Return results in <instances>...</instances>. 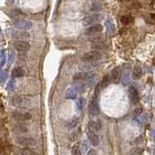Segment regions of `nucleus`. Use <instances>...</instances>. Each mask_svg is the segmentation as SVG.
<instances>
[{
	"mask_svg": "<svg viewBox=\"0 0 155 155\" xmlns=\"http://www.w3.org/2000/svg\"><path fill=\"white\" fill-rule=\"evenodd\" d=\"M87 137H88V141L92 144V145H94V147H97V145L99 144V137L97 136L96 133H94V132H88L87 133Z\"/></svg>",
	"mask_w": 155,
	"mask_h": 155,
	"instance_id": "11",
	"label": "nucleus"
},
{
	"mask_svg": "<svg viewBox=\"0 0 155 155\" xmlns=\"http://www.w3.org/2000/svg\"><path fill=\"white\" fill-rule=\"evenodd\" d=\"M144 149L142 147H136L132 150V155H142Z\"/></svg>",
	"mask_w": 155,
	"mask_h": 155,
	"instance_id": "27",
	"label": "nucleus"
},
{
	"mask_svg": "<svg viewBox=\"0 0 155 155\" xmlns=\"http://www.w3.org/2000/svg\"><path fill=\"white\" fill-rule=\"evenodd\" d=\"M129 96H130V101L133 103V104H137L139 102V93H138V90H137L135 87H132L129 89Z\"/></svg>",
	"mask_w": 155,
	"mask_h": 155,
	"instance_id": "9",
	"label": "nucleus"
},
{
	"mask_svg": "<svg viewBox=\"0 0 155 155\" xmlns=\"http://www.w3.org/2000/svg\"><path fill=\"white\" fill-rule=\"evenodd\" d=\"M14 59H15V54H14L13 52H10V53H9V59H8V63L9 64H12V63L14 62Z\"/></svg>",
	"mask_w": 155,
	"mask_h": 155,
	"instance_id": "32",
	"label": "nucleus"
},
{
	"mask_svg": "<svg viewBox=\"0 0 155 155\" xmlns=\"http://www.w3.org/2000/svg\"><path fill=\"white\" fill-rule=\"evenodd\" d=\"M130 83V72L128 70H125L123 72L121 77V84L122 85H128Z\"/></svg>",
	"mask_w": 155,
	"mask_h": 155,
	"instance_id": "14",
	"label": "nucleus"
},
{
	"mask_svg": "<svg viewBox=\"0 0 155 155\" xmlns=\"http://www.w3.org/2000/svg\"><path fill=\"white\" fill-rule=\"evenodd\" d=\"M24 74H25L24 70L21 67L15 68V69H14L13 72H12V75H13L14 78H21V77L24 76Z\"/></svg>",
	"mask_w": 155,
	"mask_h": 155,
	"instance_id": "17",
	"label": "nucleus"
},
{
	"mask_svg": "<svg viewBox=\"0 0 155 155\" xmlns=\"http://www.w3.org/2000/svg\"><path fill=\"white\" fill-rule=\"evenodd\" d=\"M89 113L91 116H95L99 113V106H98V101L96 96H94L92 100L90 101L89 105Z\"/></svg>",
	"mask_w": 155,
	"mask_h": 155,
	"instance_id": "5",
	"label": "nucleus"
},
{
	"mask_svg": "<svg viewBox=\"0 0 155 155\" xmlns=\"http://www.w3.org/2000/svg\"><path fill=\"white\" fill-rule=\"evenodd\" d=\"M6 88L8 91H14L16 88V81L15 80H10L8 81V84H7V86H6Z\"/></svg>",
	"mask_w": 155,
	"mask_h": 155,
	"instance_id": "23",
	"label": "nucleus"
},
{
	"mask_svg": "<svg viewBox=\"0 0 155 155\" xmlns=\"http://www.w3.org/2000/svg\"><path fill=\"white\" fill-rule=\"evenodd\" d=\"M13 116L15 117L16 119H19V120H26L31 118V115H28V113H22V112H17L13 113Z\"/></svg>",
	"mask_w": 155,
	"mask_h": 155,
	"instance_id": "15",
	"label": "nucleus"
},
{
	"mask_svg": "<svg viewBox=\"0 0 155 155\" xmlns=\"http://www.w3.org/2000/svg\"><path fill=\"white\" fill-rule=\"evenodd\" d=\"M21 155H32V151H30L28 149H22L21 150Z\"/></svg>",
	"mask_w": 155,
	"mask_h": 155,
	"instance_id": "35",
	"label": "nucleus"
},
{
	"mask_svg": "<svg viewBox=\"0 0 155 155\" xmlns=\"http://www.w3.org/2000/svg\"><path fill=\"white\" fill-rule=\"evenodd\" d=\"M77 124H78V118H75V119L71 120L69 123H68V126L71 127V128H73V127H75Z\"/></svg>",
	"mask_w": 155,
	"mask_h": 155,
	"instance_id": "33",
	"label": "nucleus"
},
{
	"mask_svg": "<svg viewBox=\"0 0 155 155\" xmlns=\"http://www.w3.org/2000/svg\"><path fill=\"white\" fill-rule=\"evenodd\" d=\"M95 66H96V64H91V63L89 62V63H86V64L81 65L80 68H81V70H83L84 72V71H88V70L93 69Z\"/></svg>",
	"mask_w": 155,
	"mask_h": 155,
	"instance_id": "24",
	"label": "nucleus"
},
{
	"mask_svg": "<svg viewBox=\"0 0 155 155\" xmlns=\"http://www.w3.org/2000/svg\"><path fill=\"white\" fill-rule=\"evenodd\" d=\"M14 25L17 28H19L21 30H29L32 28V22L30 21H27L24 19H20V20H17L14 22Z\"/></svg>",
	"mask_w": 155,
	"mask_h": 155,
	"instance_id": "3",
	"label": "nucleus"
},
{
	"mask_svg": "<svg viewBox=\"0 0 155 155\" xmlns=\"http://www.w3.org/2000/svg\"><path fill=\"white\" fill-rule=\"evenodd\" d=\"M101 53L97 51H91L84 53L83 57H81V60L85 61V62H94L97 61L99 59H101Z\"/></svg>",
	"mask_w": 155,
	"mask_h": 155,
	"instance_id": "2",
	"label": "nucleus"
},
{
	"mask_svg": "<svg viewBox=\"0 0 155 155\" xmlns=\"http://www.w3.org/2000/svg\"><path fill=\"white\" fill-rule=\"evenodd\" d=\"M142 108H140V109H137V110L135 111V113H136V115H140V113L141 112H142Z\"/></svg>",
	"mask_w": 155,
	"mask_h": 155,
	"instance_id": "38",
	"label": "nucleus"
},
{
	"mask_svg": "<svg viewBox=\"0 0 155 155\" xmlns=\"http://www.w3.org/2000/svg\"><path fill=\"white\" fill-rule=\"evenodd\" d=\"M109 84H110V78H109L108 76H105L103 79H102L101 83L99 84V86L102 89H104V88H106L107 86L109 85Z\"/></svg>",
	"mask_w": 155,
	"mask_h": 155,
	"instance_id": "20",
	"label": "nucleus"
},
{
	"mask_svg": "<svg viewBox=\"0 0 155 155\" xmlns=\"http://www.w3.org/2000/svg\"><path fill=\"white\" fill-rule=\"evenodd\" d=\"M84 105H85V100H84V98H80L79 100H78L77 106H78V108L80 109V110H81V109L84 108Z\"/></svg>",
	"mask_w": 155,
	"mask_h": 155,
	"instance_id": "28",
	"label": "nucleus"
},
{
	"mask_svg": "<svg viewBox=\"0 0 155 155\" xmlns=\"http://www.w3.org/2000/svg\"><path fill=\"white\" fill-rule=\"evenodd\" d=\"M90 75L86 74L85 72H81V73H78V74L75 75L74 77V80L75 81H83V80H87L88 77Z\"/></svg>",
	"mask_w": 155,
	"mask_h": 155,
	"instance_id": "19",
	"label": "nucleus"
},
{
	"mask_svg": "<svg viewBox=\"0 0 155 155\" xmlns=\"http://www.w3.org/2000/svg\"><path fill=\"white\" fill-rule=\"evenodd\" d=\"M121 69L120 67H115L113 68L112 70V73H111V77H112V80L115 84H118L121 80Z\"/></svg>",
	"mask_w": 155,
	"mask_h": 155,
	"instance_id": "6",
	"label": "nucleus"
},
{
	"mask_svg": "<svg viewBox=\"0 0 155 155\" xmlns=\"http://www.w3.org/2000/svg\"><path fill=\"white\" fill-rule=\"evenodd\" d=\"M120 21L123 24H131V22H133L134 17L132 16H123Z\"/></svg>",
	"mask_w": 155,
	"mask_h": 155,
	"instance_id": "21",
	"label": "nucleus"
},
{
	"mask_svg": "<svg viewBox=\"0 0 155 155\" xmlns=\"http://www.w3.org/2000/svg\"><path fill=\"white\" fill-rule=\"evenodd\" d=\"M6 52L4 49H2L1 51V62H0V65H1V67L4 66V64H5V62H6Z\"/></svg>",
	"mask_w": 155,
	"mask_h": 155,
	"instance_id": "26",
	"label": "nucleus"
},
{
	"mask_svg": "<svg viewBox=\"0 0 155 155\" xmlns=\"http://www.w3.org/2000/svg\"><path fill=\"white\" fill-rule=\"evenodd\" d=\"M12 104L14 106H16L17 108H21V109H26L30 106L31 104V100L27 97L24 96H15L12 99Z\"/></svg>",
	"mask_w": 155,
	"mask_h": 155,
	"instance_id": "1",
	"label": "nucleus"
},
{
	"mask_svg": "<svg viewBox=\"0 0 155 155\" xmlns=\"http://www.w3.org/2000/svg\"><path fill=\"white\" fill-rule=\"evenodd\" d=\"M15 131L17 132V133H25L27 130H26V127L24 125L20 124V125H17L15 127Z\"/></svg>",
	"mask_w": 155,
	"mask_h": 155,
	"instance_id": "25",
	"label": "nucleus"
},
{
	"mask_svg": "<svg viewBox=\"0 0 155 155\" xmlns=\"http://www.w3.org/2000/svg\"><path fill=\"white\" fill-rule=\"evenodd\" d=\"M106 27H107V33H109L110 35L113 34L115 31V26L113 24V22L111 19H109L106 21Z\"/></svg>",
	"mask_w": 155,
	"mask_h": 155,
	"instance_id": "13",
	"label": "nucleus"
},
{
	"mask_svg": "<svg viewBox=\"0 0 155 155\" xmlns=\"http://www.w3.org/2000/svg\"><path fill=\"white\" fill-rule=\"evenodd\" d=\"M66 98L67 99H71V100H75L77 99V91L75 88H68L66 90Z\"/></svg>",
	"mask_w": 155,
	"mask_h": 155,
	"instance_id": "16",
	"label": "nucleus"
},
{
	"mask_svg": "<svg viewBox=\"0 0 155 155\" xmlns=\"http://www.w3.org/2000/svg\"><path fill=\"white\" fill-rule=\"evenodd\" d=\"M101 20V15H98V14H95V15L92 16H88L84 19L83 21V24L84 26H88V25H93V24H96V22L98 21Z\"/></svg>",
	"mask_w": 155,
	"mask_h": 155,
	"instance_id": "4",
	"label": "nucleus"
},
{
	"mask_svg": "<svg viewBox=\"0 0 155 155\" xmlns=\"http://www.w3.org/2000/svg\"><path fill=\"white\" fill-rule=\"evenodd\" d=\"M142 69L141 67H135L133 69V72H132V77H133L134 80H139L141 77H142Z\"/></svg>",
	"mask_w": 155,
	"mask_h": 155,
	"instance_id": "18",
	"label": "nucleus"
},
{
	"mask_svg": "<svg viewBox=\"0 0 155 155\" xmlns=\"http://www.w3.org/2000/svg\"><path fill=\"white\" fill-rule=\"evenodd\" d=\"M103 30V25L100 24H93L89 26L87 29H86L85 33L86 34H95V33H99L101 32V31Z\"/></svg>",
	"mask_w": 155,
	"mask_h": 155,
	"instance_id": "8",
	"label": "nucleus"
},
{
	"mask_svg": "<svg viewBox=\"0 0 155 155\" xmlns=\"http://www.w3.org/2000/svg\"><path fill=\"white\" fill-rule=\"evenodd\" d=\"M87 155H96V151H95L94 149H90L87 152Z\"/></svg>",
	"mask_w": 155,
	"mask_h": 155,
	"instance_id": "37",
	"label": "nucleus"
},
{
	"mask_svg": "<svg viewBox=\"0 0 155 155\" xmlns=\"http://www.w3.org/2000/svg\"><path fill=\"white\" fill-rule=\"evenodd\" d=\"M14 46H15V48H16L17 51L22 52H27L30 49L29 43L25 42V41H17Z\"/></svg>",
	"mask_w": 155,
	"mask_h": 155,
	"instance_id": "7",
	"label": "nucleus"
},
{
	"mask_svg": "<svg viewBox=\"0 0 155 155\" xmlns=\"http://www.w3.org/2000/svg\"><path fill=\"white\" fill-rule=\"evenodd\" d=\"M83 144V145H81V148H83V150H84V151L85 152L86 151V150H87V141H84V142H83V144Z\"/></svg>",
	"mask_w": 155,
	"mask_h": 155,
	"instance_id": "36",
	"label": "nucleus"
},
{
	"mask_svg": "<svg viewBox=\"0 0 155 155\" xmlns=\"http://www.w3.org/2000/svg\"><path fill=\"white\" fill-rule=\"evenodd\" d=\"M96 1H101V0H96Z\"/></svg>",
	"mask_w": 155,
	"mask_h": 155,
	"instance_id": "40",
	"label": "nucleus"
},
{
	"mask_svg": "<svg viewBox=\"0 0 155 155\" xmlns=\"http://www.w3.org/2000/svg\"><path fill=\"white\" fill-rule=\"evenodd\" d=\"M88 129L91 132H94V133H96L97 131H99L100 129H101V123L91 120V121L88 122Z\"/></svg>",
	"mask_w": 155,
	"mask_h": 155,
	"instance_id": "12",
	"label": "nucleus"
},
{
	"mask_svg": "<svg viewBox=\"0 0 155 155\" xmlns=\"http://www.w3.org/2000/svg\"><path fill=\"white\" fill-rule=\"evenodd\" d=\"M101 9H102V4L99 2H93L90 6V10L93 12L101 11Z\"/></svg>",
	"mask_w": 155,
	"mask_h": 155,
	"instance_id": "22",
	"label": "nucleus"
},
{
	"mask_svg": "<svg viewBox=\"0 0 155 155\" xmlns=\"http://www.w3.org/2000/svg\"><path fill=\"white\" fill-rule=\"evenodd\" d=\"M17 143L21 145H35L36 142L32 138H26V137H20L17 139Z\"/></svg>",
	"mask_w": 155,
	"mask_h": 155,
	"instance_id": "10",
	"label": "nucleus"
},
{
	"mask_svg": "<svg viewBox=\"0 0 155 155\" xmlns=\"http://www.w3.org/2000/svg\"><path fill=\"white\" fill-rule=\"evenodd\" d=\"M72 155H81V150L79 147H74L72 149Z\"/></svg>",
	"mask_w": 155,
	"mask_h": 155,
	"instance_id": "29",
	"label": "nucleus"
},
{
	"mask_svg": "<svg viewBox=\"0 0 155 155\" xmlns=\"http://www.w3.org/2000/svg\"><path fill=\"white\" fill-rule=\"evenodd\" d=\"M80 133H81V131H80V130L75 131L74 133H73V134L71 135V141H73V142H74V141L78 140V138H79V136H80Z\"/></svg>",
	"mask_w": 155,
	"mask_h": 155,
	"instance_id": "30",
	"label": "nucleus"
},
{
	"mask_svg": "<svg viewBox=\"0 0 155 155\" xmlns=\"http://www.w3.org/2000/svg\"><path fill=\"white\" fill-rule=\"evenodd\" d=\"M142 142H143V137L141 136V137H139V138H137L136 140H134L131 144L134 145V144H141Z\"/></svg>",
	"mask_w": 155,
	"mask_h": 155,
	"instance_id": "34",
	"label": "nucleus"
},
{
	"mask_svg": "<svg viewBox=\"0 0 155 155\" xmlns=\"http://www.w3.org/2000/svg\"><path fill=\"white\" fill-rule=\"evenodd\" d=\"M7 78H8V72L5 70H2L1 71V83H4L5 81H7Z\"/></svg>",
	"mask_w": 155,
	"mask_h": 155,
	"instance_id": "31",
	"label": "nucleus"
},
{
	"mask_svg": "<svg viewBox=\"0 0 155 155\" xmlns=\"http://www.w3.org/2000/svg\"><path fill=\"white\" fill-rule=\"evenodd\" d=\"M153 138L155 140V130H153Z\"/></svg>",
	"mask_w": 155,
	"mask_h": 155,
	"instance_id": "39",
	"label": "nucleus"
}]
</instances>
